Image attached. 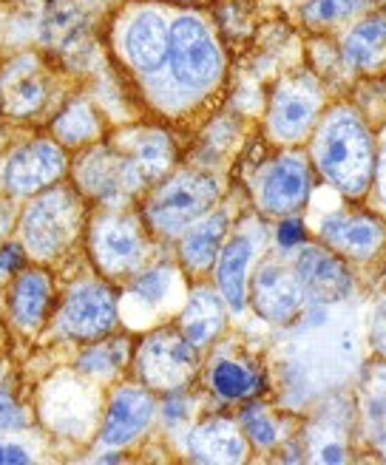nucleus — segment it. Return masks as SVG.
I'll use <instances>...</instances> for the list:
<instances>
[{
    "instance_id": "f3484780",
    "label": "nucleus",
    "mask_w": 386,
    "mask_h": 465,
    "mask_svg": "<svg viewBox=\"0 0 386 465\" xmlns=\"http://www.w3.org/2000/svg\"><path fill=\"white\" fill-rule=\"evenodd\" d=\"M250 262H253V244L250 239L239 236L219 252V290L222 298L227 301V307L233 312L244 310L247 301V278H250Z\"/></svg>"
},
{
    "instance_id": "6ab92c4d",
    "label": "nucleus",
    "mask_w": 386,
    "mask_h": 465,
    "mask_svg": "<svg viewBox=\"0 0 386 465\" xmlns=\"http://www.w3.org/2000/svg\"><path fill=\"white\" fill-rule=\"evenodd\" d=\"M0 100H4V108L15 116L35 114L45 103V85L35 72L32 60H20L9 65L4 83H0Z\"/></svg>"
},
{
    "instance_id": "f704fd0d",
    "label": "nucleus",
    "mask_w": 386,
    "mask_h": 465,
    "mask_svg": "<svg viewBox=\"0 0 386 465\" xmlns=\"http://www.w3.org/2000/svg\"><path fill=\"white\" fill-rule=\"evenodd\" d=\"M0 462H29V454L20 446H0Z\"/></svg>"
},
{
    "instance_id": "c756f323",
    "label": "nucleus",
    "mask_w": 386,
    "mask_h": 465,
    "mask_svg": "<svg viewBox=\"0 0 386 465\" xmlns=\"http://www.w3.org/2000/svg\"><path fill=\"white\" fill-rule=\"evenodd\" d=\"M242 429L253 437V443L256 446H272L279 440V426L270 420V414L262 409V406H250V409H244V414H242Z\"/></svg>"
},
{
    "instance_id": "393cba45",
    "label": "nucleus",
    "mask_w": 386,
    "mask_h": 465,
    "mask_svg": "<svg viewBox=\"0 0 386 465\" xmlns=\"http://www.w3.org/2000/svg\"><path fill=\"white\" fill-rule=\"evenodd\" d=\"M80 26H83V15L74 0H52L43 17V37L54 49L57 45L63 49V45H68L80 35Z\"/></svg>"
},
{
    "instance_id": "4be33fe9",
    "label": "nucleus",
    "mask_w": 386,
    "mask_h": 465,
    "mask_svg": "<svg viewBox=\"0 0 386 465\" xmlns=\"http://www.w3.org/2000/svg\"><path fill=\"white\" fill-rule=\"evenodd\" d=\"M49 282L43 272H23L12 287V315L20 330L35 332L49 310Z\"/></svg>"
},
{
    "instance_id": "6e6552de",
    "label": "nucleus",
    "mask_w": 386,
    "mask_h": 465,
    "mask_svg": "<svg viewBox=\"0 0 386 465\" xmlns=\"http://www.w3.org/2000/svg\"><path fill=\"white\" fill-rule=\"evenodd\" d=\"M312 191V173L302 156H279L259 182V204L267 213L290 216L302 211Z\"/></svg>"
},
{
    "instance_id": "b1692460",
    "label": "nucleus",
    "mask_w": 386,
    "mask_h": 465,
    "mask_svg": "<svg viewBox=\"0 0 386 465\" xmlns=\"http://www.w3.org/2000/svg\"><path fill=\"white\" fill-rule=\"evenodd\" d=\"M100 134V123L97 114L91 111L88 103H72L57 120H54V136L63 145H85L91 139H97Z\"/></svg>"
},
{
    "instance_id": "a211bd4d",
    "label": "nucleus",
    "mask_w": 386,
    "mask_h": 465,
    "mask_svg": "<svg viewBox=\"0 0 386 465\" xmlns=\"http://www.w3.org/2000/svg\"><path fill=\"white\" fill-rule=\"evenodd\" d=\"M227 232V216L211 213L208 219H199L191 224L185 242H182V262L191 272H208L222 252V242Z\"/></svg>"
},
{
    "instance_id": "7ed1b4c3",
    "label": "nucleus",
    "mask_w": 386,
    "mask_h": 465,
    "mask_svg": "<svg viewBox=\"0 0 386 465\" xmlns=\"http://www.w3.org/2000/svg\"><path fill=\"white\" fill-rule=\"evenodd\" d=\"M219 196V184L202 173H182L156 191L148 204V222L159 232H182L196 224Z\"/></svg>"
},
{
    "instance_id": "e433bc0d",
    "label": "nucleus",
    "mask_w": 386,
    "mask_h": 465,
    "mask_svg": "<svg viewBox=\"0 0 386 465\" xmlns=\"http://www.w3.org/2000/svg\"><path fill=\"white\" fill-rule=\"evenodd\" d=\"M12 227V207L0 202V236H6Z\"/></svg>"
},
{
    "instance_id": "5701e85b",
    "label": "nucleus",
    "mask_w": 386,
    "mask_h": 465,
    "mask_svg": "<svg viewBox=\"0 0 386 465\" xmlns=\"http://www.w3.org/2000/svg\"><path fill=\"white\" fill-rule=\"evenodd\" d=\"M211 386L224 401H247V398H253V394H259L264 389L262 375L253 366L242 363V361H231V358H222V361L213 363Z\"/></svg>"
},
{
    "instance_id": "1a4fd4ad",
    "label": "nucleus",
    "mask_w": 386,
    "mask_h": 465,
    "mask_svg": "<svg viewBox=\"0 0 386 465\" xmlns=\"http://www.w3.org/2000/svg\"><path fill=\"white\" fill-rule=\"evenodd\" d=\"M65 173V156L54 143H32L15 151L4 168V182L9 193L32 196L52 184Z\"/></svg>"
},
{
    "instance_id": "9d476101",
    "label": "nucleus",
    "mask_w": 386,
    "mask_h": 465,
    "mask_svg": "<svg viewBox=\"0 0 386 465\" xmlns=\"http://www.w3.org/2000/svg\"><path fill=\"white\" fill-rule=\"evenodd\" d=\"M91 250H94L100 270H105L108 275H125L136 270L145 255L140 230L134 227V222L120 216L97 222L94 236H91Z\"/></svg>"
},
{
    "instance_id": "ddd939ff",
    "label": "nucleus",
    "mask_w": 386,
    "mask_h": 465,
    "mask_svg": "<svg viewBox=\"0 0 386 465\" xmlns=\"http://www.w3.org/2000/svg\"><path fill=\"white\" fill-rule=\"evenodd\" d=\"M153 398L143 389H120L114 394L105 426H103V443L108 449L128 446L131 440L140 437L148 423L153 420Z\"/></svg>"
},
{
    "instance_id": "2eb2a0df",
    "label": "nucleus",
    "mask_w": 386,
    "mask_h": 465,
    "mask_svg": "<svg viewBox=\"0 0 386 465\" xmlns=\"http://www.w3.org/2000/svg\"><path fill=\"white\" fill-rule=\"evenodd\" d=\"M125 54L134 68L153 74L168 65L171 54V29L156 12H143L131 20L125 32Z\"/></svg>"
},
{
    "instance_id": "7c9ffc66",
    "label": "nucleus",
    "mask_w": 386,
    "mask_h": 465,
    "mask_svg": "<svg viewBox=\"0 0 386 465\" xmlns=\"http://www.w3.org/2000/svg\"><path fill=\"white\" fill-rule=\"evenodd\" d=\"M26 426V414L23 409L9 398V394H0V429L9 431V429H23Z\"/></svg>"
},
{
    "instance_id": "39448f33",
    "label": "nucleus",
    "mask_w": 386,
    "mask_h": 465,
    "mask_svg": "<svg viewBox=\"0 0 386 465\" xmlns=\"http://www.w3.org/2000/svg\"><path fill=\"white\" fill-rule=\"evenodd\" d=\"M140 378L148 389L176 391L185 386L196 371V346L171 330L151 335L140 349Z\"/></svg>"
},
{
    "instance_id": "72a5a7b5",
    "label": "nucleus",
    "mask_w": 386,
    "mask_h": 465,
    "mask_svg": "<svg viewBox=\"0 0 386 465\" xmlns=\"http://www.w3.org/2000/svg\"><path fill=\"white\" fill-rule=\"evenodd\" d=\"M375 173H378V196L386 204V145H383L381 156L375 159Z\"/></svg>"
},
{
    "instance_id": "dca6fc26",
    "label": "nucleus",
    "mask_w": 386,
    "mask_h": 465,
    "mask_svg": "<svg viewBox=\"0 0 386 465\" xmlns=\"http://www.w3.org/2000/svg\"><path fill=\"white\" fill-rule=\"evenodd\" d=\"M188 446L193 460L202 462H242L247 457L244 434L236 423L224 420V417L196 426L188 437Z\"/></svg>"
},
{
    "instance_id": "aec40b11",
    "label": "nucleus",
    "mask_w": 386,
    "mask_h": 465,
    "mask_svg": "<svg viewBox=\"0 0 386 465\" xmlns=\"http://www.w3.org/2000/svg\"><path fill=\"white\" fill-rule=\"evenodd\" d=\"M224 330V312L216 292L196 290L188 301V310L182 315V335L196 349L208 346Z\"/></svg>"
},
{
    "instance_id": "9b49d317",
    "label": "nucleus",
    "mask_w": 386,
    "mask_h": 465,
    "mask_svg": "<svg viewBox=\"0 0 386 465\" xmlns=\"http://www.w3.org/2000/svg\"><path fill=\"white\" fill-rule=\"evenodd\" d=\"M304 298H307V292L299 282V275L284 267L267 264L253 278V304H256L259 315L272 323L292 321L302 312Z\"/></svg>"
},
{
    "instance_id": "4c0bfd02",
    "label": "nucleus",
    "mask_w": 386,
    "mask_h": 465,
    "mask_svg": "<svg viewBox=\"0 0 386 465\" xmlns=\"http://www.w3.org/2000/svg\"><path fill=\"white\" fill-rule=\"evenodd\" d=\"M0 272H4V270H0Z\"/></svg>"
},
{
    "instance_id": "f03ea898",
    "label": "nucleus",
    "mask_w": 386,
    "mask_h": 465,
    "mask_svg": "<svg viewBox=\"0 0 386 465\" xmlns=\"http://www.w3.org/2000/svg\"><path fill=\"white\" fill-rule=\"evenodd\" d=\"M171 74L182 88H211L222 77V49L196 17H179L171 26Z\"/></svg>"
},
{
    "instance_id": "f8f14e48",
    "label": "nucleus",
    "mask_w": 386,
    "mask_h": 465,
    "mask_svg": "<svg viewBox=\"0 0 386 465\" xmlns=\"http://www.w3.org/2000/svg\"><path fill=\"white\" fill-rule=\"evenodd\" d=\"M295 270H299L295 275H299L307 298L322 301V304L347 298L352 290V275H350L347 264L341 262L332 250L304 247L299 262H295Z\"/></svg>"
},
{
    "instance_id": "a878e982",
    "label": "nucleus",
    "mask_w": 386,
    "mask_h": 465,
    "mask_svg": "<svg viewBox=\"0 0 386 465\" xmlns=\"http://www.w3.org/2000/svg\"><path fill=\"white\" fill-rule=\"evenodd\" d=\"M171 162H173V148L168 143V136H163V134L140 136V143H136V151H134V165L140 171L143 182L165 176Z\"/></svg>"
},
{
    "instance_id": "0eeeda50",
    "label": "nucleus",
    "mask_w": 386,
    "mask_h": 465,
    "mask_svg": "<svg viewBox=\"0 0 386 465\" xmlns=\"http://www.w3.org/2000/svg\"><path fill=\"white\" fill-rule=\"evenodd\" d=\"M117 323V301L100 284H83L68 295L60 312V332L77 341L105 338Z\"/></svg>"
},
{
    "instance_id": "cd10ccee",
    "label": "nucleus",
    "mask_w": 386,
    "mask_h": 465,
    "mask_svg": "<svg viewBox=\"0 0 386 465\" xmlns=\"http://www.w3.org/2000/svg\"><path fill=\"white\" fill-rule=\"evenodd\" d=\"M367 0H310L304 6V20L310 26H332L352 15H358Z\"/></svg>"
},
{
    "instance_id": "c85d7f7f",
    "label": "nucleus",
    "mask_w": 386,
    "mask_h": 465,
    "mask_svg": "<svg viewBox=\"0 0 386 465\" xmlns=\"http://www.w3.org/2000/svg\"><path fill=\"white\" fill-rule=\"evenodd\" d=\"M125 355H128V349H125L123 343L108 341V343H103V346H94L88 355H83L80 369L91 371V375H103V378H108V375H114V371H117V369L125 363Z\"/></svg>"
},
{
    "instance_id": "4468645a",
    "label": "nucleus",
    "mask_w": 386,
    "mask_h": 465,
    "mask_svg": "<svg viewBox=\"0 0 386 465\" xmlns=\"http://www.w3.org/2000/svg\"><path fill=\"white\" fill-rule=\"evenodd\" d=\"M322 239L332 252L350 255V259H370L383 244V224L363 213H341L324 222Z\"/></svg>"
},
{
    "instance_id": "423d86ee",
    "label": "nucleus",
    "mask_w": 386,
    "mask_h": 465,
    "mask_svg": "<svg viewBox=\"0 0 386 465\" xmlns=\"http://www.w3.org/2000/svg\"><path fill=\"white\" fill-rule=\"evenodd\" d=\"M322 88L310 74L284 80L270 103V134L279 143H299L315 125L322 111Z\"/></svg>"
},
{
    "instance_id": "412c9836",
    "label": "nucleus",
    "mask_w": 386,
    "mask_h": 465,
    "mask_svg": "<svg viewBox=\"0 0 386 465\" xmlns=\"http://www.w3.org/2000/svg\"><path fill=\"white\" fill-rule=\"evenodd\" d=\"M344 57L352 68L372 72L386 63V17L375 15L358 26L344 40Z\"/></svg>"
},
{
    "instance_id": "20e7f679",
    "label": "nucleus",
    "mask_w": 386,
    "mask_h": 465,
    "mask_svg": "<svg viewBox=\"0 0 386 465\" xmlns=\"http://www.w3.org/2000/svg\"><path fill=\"white\" fill-rule=\"evenodd\" d=\"M80 227V202L68 191H52L40 196L26 219H23V239L40 259H52L68 247Z\"/></svg>"
},
{
    "instance_id": "473e14b6",
    "label": "nucleus",
    "mask_w": 386,
    "mask_h": 465,
    "mask_svg": "<svg viewBox=\"0 0 386 465\" xmlns=\"http://www.w3.org/2000/svg\"><path fill=\"white\" fill-rule=\"evenodd\" d=\"M302 239H304V227H302V222H295V219L282 222V227H279V242H282L284 250L295 247Z\"/></svg>"
},
{
    "instance_id": "2f4dec72",
    "label": "nucleus",
    "mask_w": 386,
    "mask_h": 465,
    "mask_svg": "<svg viewBox=\"0 0 386 465\" xmlns=\"http://www.w3.org/2000/svg\"><path fill=\"white\" fill-rule=\"evenodd\" d=\"M372 346L378 349V352L386 355V301L372 315Z\"/></svg>"
},
{
    "instance_id": "f257e3e1",
    "label": "nucleus",
    "mask_w": 386,
    "mask_h": 465,
    "mask_svg": "<svg viewBox=\"0 0 386 465\" xmlns=\"http://www.w3.org/2000/svg\"><path fill=\"white\" fill-rule=\"evenodd\" d=\"M375 159L372 134L352 108H335L324 116L315 136V162L330 184L347 196L367 193Z\"/></svg>"
},
{
    "instance_id": "bb28decb",
    "label": "nucleus",
    "mask_w": 386,
    "mask_h": 465,
    "mask_svg": "<svg viewBox=\"0 0 386 465\" xmlns=\"http://www.w3.org/2000/svg\"><path fill=\"white\" fill-rule=\"evenodd\" d=\"M171 287H173V270L156 267V270L136 278L134 287H131V298L136 301V304H143L145 310H156L168 298Z\"/></svg>"
},
{
    "instance_id": "c9c22d12",
    "label": "nucleus",
    "mask_w": 386,
    "mask_h": 465,
    "mask_svg": "<svg viewBox=\"0 0 386 465\" xmlns=\"http://www.w3.org/2000/svg\"><path fill=\"white\" fill-rule=\"evenodd\" d=\"M23 262H20V252L15 247H6L4 252H0V270L9 272V270H17Z\"/></svg>"
}]
</instances>
